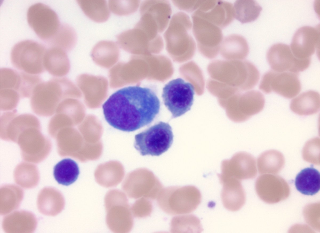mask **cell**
Masks as SVG:
<instances>
[{
    "mask_svg": "<svg viewBox=\"0 0 320 233\" xmlns=\"http://www.w3.org/2000/svg\"><path fill=\"white\" fill-rule=\"evenodd\" d=\"M106 121L126 132L137 130L151 123L159 113L160 102L148 88L131 86L113 93L102 106Z\"/></svg>",
    "mask_w": 320,
    "mask_h": 233,
    "instance_id": "1",
    "label": "cell"
},
{
    "mask_svg": "<svg viewBox=\"0 0 320 233\" xmlns=\"http://www.w3.org/2000/svg\"><path fill=\"white\" fill-rule=\"evenodd\" d=\"M192 26L190 17L184 12H178L172 16L163 35L166 49L170 54L184 59L194 55L196 45L189 33Z\"/></svg>",
    "mask_w": 320,
    "mask_h": 233,
    "instance_id": "2",
    "label": "cell"
},
{
    "mask_svg": "<svg viewBox=\"0 0 320 233\" xmlns=\"http://www.w3.org/2000/svg\"><path fill=\"white\" fill-rule=\"evenodd\" d=\"M157 199L158 206L165 213L181 215L194 211L201 202V195L193 186H171L163 188Z\"/></svg>",
    "mask_w": 320,
    "mask_h": 233,
    "instance_id": "3",
    "label": "cell"
},
{
    "mask_svg": "<svg viewBox=\"0 0 320 233\" xmlns=\"http://www.w3.org/2000/svg\"><path fill=\"white\" fill-rule=\"evenodd\" d=\"M68 81L62 77H54L41 82L36 87L30 98L32 108L38 114L52 113L68 95Z\"/></svg>",
    "mask_w": 320,
    "mask_h": 233,
    "instance_id": "4",
    "label": "cell"
},
{
    "mask_svg": "<svg viewBox=\"0 0 320 233\" xmlns=\"http://www.w3.org/2000/svg\"><path fill=\"white\" fill-rule=\"evenodd\" d=\"M173 138L170 125L160 121L136 134L134 147L142 156H159L170 148Z\"/></svg>",
    "mask_w": 320,
    "mask_h": 233,
    "instance_id": "5",
    "label": "cell"
},
{
    "mask_svg": "<svg viewBox=\"0 0 320 233\" xmlns=\"http://www.w3.org/2000/svg\"><path fill=\"white\" fill-rule=\"evenodd\" d=\"M46 50L42 45L33 40L20 42L12 49L11 62L15 68L21 72L39 75L45 71L43 58Z\"/></svg>",
    "mask_w": 320,
    "mask_h": 233,
    "instance_id": "6",
    "label": "cell"
},
{
    "mask_svg": "<svg viewBox=\"0 0 320 233\" xmlns=\"http://www.w3.org/2000/svg\"><path fill=\"white\" fill-rule=\"evenodd\" d=\"M194 94L193 85L181 78L172 80L165 85L162 97L172 118L179 117L190 109Z\"/></svg>",
    "mask_w": 320,
    "mask_h": 233,
    "instance_id": "7",
    "label": "cell"
},
{
    "mask_svg": "<svg viewBox=\"0 0 320 233\" xmlns=\"http://www.w3.org/2000/svg\"><path fill=\"white\" fill-rule=\"evenodd\" d=\"M191 17L192 33L199 52L208 58H215L223 39L222 29L193 13Z\"/></svg>",
    "mask_w": 320,
    "mask_h": 233,
    "instance_id": "8",
    "label": "cell"
},
{
    "mask_svg": "<svg viewBox=\"0 0 320 233\" xmlns=\"http://www.w3.org/2000/svg\"><path fill=\"white\" fill-rule=\"evenodd\" d=\"M27 18L29 25L37 36L47 42L53 37L61 25L56 13L49 7L41 3L29 7Z\"/></svg>",
    "mask_w": 320,
    "mask_h": 233,
    "instance_id": "9",
    "label": "cell"
},
{
    "mask_svg": "<svg viewBox=\"0 0 320 233\" xmlns=\"http://www.w3.org/2000/svg\"><path fill=\"white\" fill-rule=\"evenodd\" d=\"M298 76V73L292 72L270 71L263 75L259 88L266 94L273 91L286 98L292 99L301 90Z\"/></svg>",
    "mask_w": 320,
    "mask_h": 233,
    "instance_id": "10",
    "label": "cell"
},
{
    "mask_svg": "<svg viewBox=\"0 0 320 233\" xmlns=\"http://www.w3.org/2000/svg\"><path fill=\"white\" fill-rule=\"evenodd\" d=\"M117 38L121 48L132 53H157L164 47L163 40L160 35L152 39L144 31L135 27L121 33Z\"/></svg>",
    "mask_w": 320,
    "mask_h": 233,
    "instance_id": "11",
    "label": "cell"
},
{
    "mask_svg": "<svg viewBox=\"0 0 320 233\" xmlns=\"http://www.w3.org/2000/svg\"><path fill=\"white\" fill-rule=\"evenodd\" d=\"M123 187L129 197L135 199L144 197L154 200L163 189L157 178L145 169L133 172L125 180Z\"/></svg>",
    "mask_w": 320,
    "mask_h": 233,
    "instance_id": "12",
    "label": "cell"
},
{
    "mask_svg": "<svg viewBox=\"0 0 320 233\" xmlns=\"http://www.w3.org/2000/svg\"><path fill=\"white\" fill-rule=\"evenodd\" d=\"M266 58L273 71L277 72L298 73L307 69L311 61V58L302 59L296 58L290 46L282 43L272 45L267 53Z\"/></svg>",
    "mask_w": 320,
    "mask_h": 233,
    "instance_id": "13",
    "label": "cell"
},
{
    "mask_svg": "<svg viewBox=\"0 0 320 233\" xmlns=\"http://www.w3.org/2000/svg\"><path fill=\"white\" fill-rule=\"evenodd\" d=\"M221 173L218 176L221 183L231 179L241 181L253 177L256 174L255 160L248 153L241 152L230 160H223Z\"/></svg>",
    "mask_w": 320,
    "mask_h": 233,
    "instance_id": "14",
    "label": "cell"
},
{
    "mask_svg": "<svg viewBox=\"0 0 320 233\" xmlns=\"http://www.w3.org/2000/svg\"><path fill=\"white\" fill-rule=\"evenodd\" d=\"M228 101L229 103L226 104L223 108L226 109L228 117L236 122L244 121L261 112L263 109L265 102L263 95L255 90L249 91L243 94L242 103L229 99L226 100Z\"/></svg>",
    "mask_w": 320,
    "mask_h": 233,
    "instance_id": "15",
    "label": "cell"
},
{
    "mask_svg": "<svg viewBox=\"0 0 320 233\" xmlns=\"http://www.w3.org/2000/svg\"><path fill=\"white\" fill-rule=\"evenodd\" d=\"M194 14L222 29L230 24L234 18L233 4L220 0H201Z\"/></svg>",
    "mask_w": 320,
    "mask_h": 233,
    "instance_id": "16",
    "label": "cell"
},
{
    "mask_svg": "<svg viewBox=\"0 0 320 233\" xmlns=\"http://www.w3.org/2000/svg\"><path fill=\"white\" fill-rule=\"evenodd\" d=\"M319 27L305 26L296 31L290 47L296 58L302 59L311 58L319 47Z\"/></svg>",
    "mask_w": 320,
    "mask_h": 233,
    "instance_id": "17",
    "label": "cell"
},
{
    "mask_svg": "<svg viewBox=\"0 0 320 233\" xmlns=\"http://www.w3.org/2000/svg\"><path fill=\"white\" fill-rule=\"evenodd\" d=\"M140 14L148 13L150 15L158 26L159 33L167 28L172 13L169 2L167 0H145L139 6Z\"/></svg>",
    "mask_w": 320,
    "mask_h": 233,
    "instance_id": "18",
    "label": "cell"
},
{
    "mask_svg": "<svg viewBox=\"0 0 320 233\" xmlns=\"http://www.w3.org/2000/svg\"><path fill=\"white\" fill-rule=\"evenodd\" d=\"M45 70L55 77H61L68 72L69 63L66 51L56 47L47 49L43 58Z\"/></svg>",
    "mask_w": 320,
    "mask_h": 233,
    "instance_id": "19",
    "label": "cell"
},
{
    "mask_svg": "<svg viewBox=\"0 0 320 233\" xmlns=\"http://www.w3.org/2000/svg\"><path fill=\"white\" fill-rule=\"evenodd\" d=\"M221 198L224 207L236 211L240 209L245 201V195L240 181L231 179L222 184Z\"/></svg>",
    "mask_w": 320,
    "mask_h": 233,
    "instance_id": "20",
    "label": "cell"
},
{
    "mask_svg": "<svg viewBox=\"0 0 320 233\" xmlns=\"http://www.w3.org/2000/svg\"><path fill=\"white\" fill-rule=\"evenodd\" d=\"M249 51L246 39L239 35L233 34L223 38L219 52L228 60H241L247 57Z\"/></svg>",
    "mask_w": 320,
    "mask_h": 233,
    "instance_id": "21",
    "label": "cell"
},
{
    "mask_svg": "<svg viewBox=\"0 0 320 233\" xmlns=\"http://www.w3.org/2000/svg\"><path fill=\"white\" fill-rule=\"evenodd\" d=\"M320 96L317 91L309 90L300 94L291 101L290 108L298 115H309L317 113L320 110Z\"/></svg>",
    "mask_w": 320,
    "mask_h": 233,
    "instance_id": "22",
    "label": "cell"
},
{
    "mask_svg": "<svg viewBox=\"0 0 320 233\" xmlns=\"http://www.w3.org/2000/svg\"><path fill=\"white\" fill-rule=\"evenodd\" d=\"M295 185L297 190L304 195H312L320 189V174L312 167L302 170L297 175Z\"/></svg>",
    "mask_w": 320,
    "mask_h": 233,
    "instance_id": "23",
    "label": "cell"
},
{
    "mask_svg": "<svg viewBox=\"0 0 320 233\" xmlns=\"http://www.w3.org/2000/svg\"><path fill=\"white\" fill-rule=\"evenodd\" d=\"M119 54L118 44L110 41H102L97 43L92 49V55L98 64L108 67L115 63Z\"/></svg>",
    "mask_w": 320,
    "mask_h": 233,
    "instance_id": "24",
    "label": "cell"
},
{
    "mask_svg": "<svg viewBox=\"0 0 320 233\" xmlns=\"http://www.w3.org/2000/svg\"><path fill=\"white\" fill-rule=\"evenodd\" d=\"M79 170L77 164L70 158L64 159L54 167L53 175L56 181L60 184L68 186L78 179Z\"/></svg>",
    "mask_w": 320,
    "mask_h": 233,
    "instance_id": "25",
    "label": "cell"
},
{
    "mask_svg": "<svg viewBox=\"0 0 320 233\" xmlns=\"http://www.w3.org/2000/svg\"><path fill=\"white\" fill-rule=\"evenodd\" d=\"M77 3L85 14L98 23L106 21L110 15L107 2L103 0H79Z\"/></svg>",
    "mask_w": 320,
    "mask_h": 233,
    "instance_id": "26",
    "label": "cell"
},
{
    "mask_svg": "<svg viewBox=\"0 0 320 233\" xmlns=\"http://www.w3.org/2000/svg\"><path fill=\"white\" fill-rule=\"evenodd\" d=\"M233 6L235 18L242 23L255 20L262 10L258 3L252 0H237Z\"/></svg>",
    "mask_w": 320,
    "mask_h": 233,
    "instance_id": "27",
    "label": "cell"
},
{
    "mask_svg": "<svg viewBox=\"0 0 320 233\" xmlns=\"http://www.w3.org/2000/svg\"><path fill=\"white\" fill-rule=\"evenodd\" d=\"M77 41L76 33L74 29L66 24L60 25L58 30L48 42L52 47L59 48L65 51L71 50Z\"/></svg>",
    "mask_w": 320,
    "mask_h": 233,
    "instance_id": "28",
    "label": "cell"
},
{
    "mask_svg": "<svg viewBox=\"0 0 320 233\" xmlns=\"http://www.w3.org/2000/svg\"><path fill=\"white\" fill-rule=\"evenodd\" d=\"M202 229L199 220L192 215L176 216L171 221V231L172 233H199Z\"/></svg>",
    "mask_w": 320,
    "mask_h": 233,
    "instance_id": "29",
    "label": "cell"
},
{
    "mask_svg": "<svg viewBox=\"0 0 320 233\" xmlns=\"http://www.w3.org/2000/svg\"><path fill=\"white\" fill-rule=\"evenodd\" d=\"M20 73V82L18 93L21 98H30L36 87L42 81V79L38 75L21 71Z\"/></svg>",
    "mask_w": 320,
    "mask_h": 233,
    "instance_id": "30",
    "label": "cell"
},
{
    "mask_svg": "<svg viewBox=\"0 0 320 233\" xmlns=\"http://www.w3.org/2000/svg\"><path fill=\"white\" fill-rule=\"evenodd\" d=\"M140 4V0H115L108 1L109 10L119 16L127 15L136 11Z\"/></svg>",
    "mask_w": 320,
    "mask_h": 233,
    "instance_id": "31",
    "label": "cell"
},
{
    "mask_svg": "<svg viewBox=\"0 0 320 233\" xmlns=\"http://www.w3.org/2000/svg\"><path fill=\"white\" fill-rule=\"evenodd\" d=\"M20 82V72L9 68L0 69V89H12L18 92Z\"/></svg>",
    "mask_w": 320,
    "mask_h": 233,
    "instance_id": "32",
    "label": "cell"
},
{
    "mask_svg": "<svg viewBox=\"0 0 320 233\" xmlns=\"http://www.w3.org/2000/svg\"><path fill=\"white\" fill-rule=\"evenodd\" d=\"M21 98L16 90L9 89H0V105L2 109H10L15 107Z\"/></svg>",
    "mask_w": 320,
    "mask_h": 233,
    "instance_id": "33",
    "label": "cell"
},
{
    "mask_svg": "<svg viewBox=\"0 0 320 233\" xmlns=\"http://www.w3.org/2000/svg\"><path fill=\"white\" fill-rule=\"evenodd\" d=\"M133 215L137 218H143L150 215L152 210V202L147 198H139L133 204L131 207Z\"/></svg>",
    "mask_w": 320,
    "mask_h": 233,
    "instance_id": "34",
    "label": "cell"
},
{
    "mask_svg": "<svg viewBox=\"0 0 320 233\" xmlns=\"http://www.w3.org/2000/svg\"><path fill=\"white\" fill-rule=\"evenodd\" d=\"M320 140L318 138L312 139L307 141L302 150L303 159L308 162H313L319 159Z\"/></svg>",
    "mask_w": 320,
    "mask_h": 233,
    "instance_id": "35",
    "label": "cell"
},
{
    "mask_svg": "<svg viewBox=\"0 0 320 233\" xmlns=\"http://www.w3.org/2000/svg\"><path fill=\"white\" fill-rule=\"evenodd\" d=\"M174 5L179 9L188 12H194L200 6L201 0H172Z\"/></svg>",
    "mask_w": 320,
    "mask_h": 233,
    "instance_id": "36",
    "label": "cell"
}]
</instances>
